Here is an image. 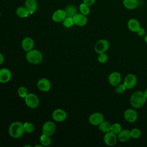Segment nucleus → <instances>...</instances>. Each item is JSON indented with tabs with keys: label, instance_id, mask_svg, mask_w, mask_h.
Listing matches in <instances>:
<instances>
[{
	"label": "nucleus",
	"instance_id": "obj_1",
	"mask_svg": "<svg viewBox=\"0 0 147 147\" xmlns=\"http://www.w3.org/2000/svg\"><path fill=\"white\" fill-rule=\"evenodd\" d=\"M146 100V99L144 92L141 91H137L131 95L130 102L133 107L135 109H140L144 105Z\"/></svg>",
	"mask_w": 147,
	"mask_h": 147
},
{
	"label": "nucleus",
	"instance_id": "obj_2",
	"mask_svg": "<svg viewBox=\"0 0 147 147\" xmlns=\"http://www.w3.org/2000/svg\"><path fill=\"white\" fill-rule=\"evenodd\" d=\"M25 132L24 124L19 121L11 123L9 127V133L14 138H19Z\"/></svg>",
	"mask_w": 147,
	"mask_h": 147
},
{
	"label": "nucleus",
	"instance_id": "obj_3",
	"mask_svg": "<svg viewBox=\"0 0 147 147\" xmlns=\"http://www.w3.org/2000/svg\"><path fill=\"white\" fill-rule=\"evenodd\" d=\"M27 61L33 64L40 63L43 59L42 53L37 49H32L27 52L26 55Z\"/></svg>",
	"mask_w": 147,
	"mask_h": 147
},
{
	"label": "nucleus",
	"instance_id": "obj_4",
	"mask_svg": "<svg viewBox=\"0 0 147 147\" xmlns=\"http://www.w3.org/2000/svg\"><path fill=\"white\" fill-rule=\"evenodd\" d=\"M24 99L26 106L31 109L36 108L39 105V98L36 95L33 93L28 94Z\"/></svg>",
	"mask_w": 147,
	"mask_h": 147
},
{
	"label": "nucleus",
	"instance_id": "obj_5",
	"mask_svg": "<svg viewBox=\"0 0 147 147\" xmlns=\"http://www.w3.org/2000/svg\"><path fill=\"white\" fill-rule=\"evenodd\" d=\"M110 44L107 40L105 39H100L98 40L95 44V51L98 54L106 52L109 48Z\"/></svg>",
	"mask_w": 147,
	"mask_h": 147
},
{
	"label": "nucleus",
	"instance_id": "obj_6",
	"mask_svg": "<svg viewBox=\"0 0 147 147\" xmlns=\"http://www.w3.org/2000/svg\"><path fill=\"white\" fill-rule=\"evenodd\" d=\"M137 82V79L136 76L133 74H129L125 78L123 84L126 89H131L135 87Z\"/></svg>",
	"mask_w": 147,
	"mask_h": 147
},
{
	"label": "nucleus",
	"instance_id": "obj_7",
	"mask_svg": "<svg viewBox=\"0 0 147 147\" xmlns=\"http://www.w3.org/2000/svg\"><path fill=\"white\" fill-rule=\"evenodd\" d=\"M56 130V125L52 121L46 122L42 126V134L47 136H52L54 134Z\"/></svg>",
	"mask_w": 147,
	"mask_h": 147
},
{
	"label": "nucleus",
	"instance_id": "obj_8",
	"mask_svg": "<svg viewBox=\"0 0 147 147\" xmlns=\"http://www.w3.org/2000/svg\"><path fill=\"white\" fill-rule=\"evenodd\" d=\"M67 113L61 109L55 110L52 113V118L53 120L56 122H63L67 118Z\"/></svg>",
	"mask_w": 147,
	"mask_h": 147
},
{
	"label": "nucleus",
	"instance_id": "obj_9",
	"mask_svg": "<svg viewBox=\"0 0 147 147\" xmlns=\"http://www.w3.org/2000/svg\"><path fill=\"white\" fill-rule=\"evenodd\" d=\"M104 142L108 146H113L116 144L117 142V137L116 134L111 131L106 133L103 137Z\"/></svg>",
	"mask_w": 147,
	"mask_h": 147
},
{
	"label": "nucleus",
	"instance_id": "obj_10",
	"mask_svg": "<svg viewBox=\"0 0 147 147\" xmlns=\"http://www.w3.org/2000/svg\"><path fill=\"white\" fill-rule=\"evenodd\" d=\"M124 118L129 122H134L138 118V114L136 110L133 109H127L124 113Z\"/></svg>",
	"mask_w": 147,
	"mask_h": 147
},
{
	"label": "nucleus",
	"instance_id": "obj_11",
	"mask_svg": "<svg viewBox=\"0 0 147 147\" xmlns=\"http://www.w3.org/2000/svg\"><path fill=\"white\" fill-rule=\"evenodd\" d=\"M88 121L92 125L97 126L104 121V117L100 113H94L90 116Z\"/></svg>",
	"mask_w": 147,
	"mask_h": 147
},
{
	"label": "nucleus",
	"instance_id": "obj_12",
	"mask_svg": "<svg viewBox=\"0 0 147 147\" xmlns=\"http://www.w3.org/2000/svg\"><path fill=\"white\" fill-rule=\"evenodd\" d=\"M38 88L44 92L48 91L51 87V84L50 81L46 78L40 79L37 84Z\"/></svg>",
	"mask_w": 147,
	"mask_h": 147
},
{
	"label": "nucleus",
	"instance_id": "obj_13",
	"mask_svg": "<svg viewBox=\"0 0 147 147\" xmlns=\"http://www.w3.org/2000/svg\"><path fill=\"white\" fill-rule=\"evenodd\" d=\"M11 78V71L6 68L0 69V83H6L10 80Z\"/></svg>",
	"mask_w": 147,
	"mask_h": 147
},
{
	"label": "nucleus",
	"instance_id": "obj_14",
	"mask_svg": "<svg viewBox=\"0 0 147 147\" xmlns=\"http://www.w3.org/2000/svg\"><path fill=\"white\" fill-rule=\"evenodd\" d=\"M109 83L113 86H116L121 83V75L118 72H111L108 78Z\"/></svg>",
	"mask_w": 147,
	"mask_h": 147
},
{
	"label": "nucleus",
	"instance_id": "obj_15",
	"mask_svg": "<svg viewBox=\"0 0 147 147\" xmlns=\"http://www.w3.org/2000/svg\"><path fill=\"white\" fill-rule=\"evenodd\" d=\"M74 24L79 26H83L87 22V18L86 16L82 13L76 14L73 17Z\"/></svg>",
	"mask_w": 147,
	"mask_h": 147
},
{
	"label": "nucleus",
	"instance_id": "obj_16",
	"mask_svg": "<svg viewBox=\"0 0 147 147\" xmlns=\"http://www.w3.org/2000/svg\"><path fill=\"white\" fill-rule=\"evenodd\" d=\"M22 48L25 52H28L33 49L34 47V41L33 40L29 37H25L23 39L21 43Z\"/></svg>",
	"mask_w": 147,
	"mask_h": 147
},
{
	"label": "nucleus",
	"instance_id": "obj_17",
	"mask_svg": "<svg viewBox=\"0 0 147 147\" xmlns=\"http://www.w3.org/2000/svg\"><path fill=\"white\" fill-rule=\"evenodd\" d=\"M25 7L30 14H33L37 9V2L36 0H26L25 2Z\"/></svg>",
	"mask_w": 147,
	"mask_h": 147
},
{
	"label": "nucleus",
	"instance_id": "obj_18",
	"mask_svg": "<svg viewBox=\"0 0 147 147\" xmlns=\"http://www.w3.org/2000/svg\"><path fill=\"white\" fill-rule=\"evenodd\" d=\"M66 17L67 16L65 10L59 9L53 13L52 15V19L55 22H60L63 21Z\"/></svg>",
	"mask_w": 147,
	"mask_h": 147
},
{
	"label": "nucleus",
	"instance_id": "obj_19",
	"mask_svg": "<svg viewBox=\"0 0 147 147\" xmlns=\"http://www.w3.org/2000/svg\"><path fill=\"white\" fill-rule=\"evenodd\" d=\"M131 137L130 130L128 129L121 130V131L118 134L117 138L121 142H127Z\"/></svg>",
	"mask_w": 147,
	"mask_h": 147
},
{
	"label": "nucleus",
	"instance_id": "obj_20",
	"mask_svg": "<svg viewBox=\"0 0 147 147\" xmlns=\"http://www.w3.org/2000/svg\"><path fill=\"white\" fill-rule=\"evenodd\" d=\"M127 25L128 29L133 32H137L141 27L139 21L135 18L130 19L127 22Z\"/></svg>",
	"mask_w": 147,
	"mask_h": 147
},
{
	"label": "nucleus",
	"instance_id": "obj_21",
	"mask_svg": "<svg viewBox=\"0 0 147 147\" xmlns=\"http://www.w3.org/2000/svg\"><path fill=\"white\" fill-rule=\"evenodd\" d=\"M122 3L127 9L133 10L138 6V0H123Z\"/></svg>",
	"mask_w": 147,
	"mask_h": 147
},
{
	"label": "nucleus",
	"instance_id": "obj_22",
	"mask_svg": "<svg viewBox=\"0 0 147 147\" xmlns=\"http://www.w3.org/2000/svg\"><path fill=\"white\" fill-rule=\"evenodd\" d=\"M16 14L19 17L26 18V17H28L30 14L25 7L20 6L17 9Z\"/></svg>",
	"mask_w": 147,
	"mask_h": 147
},
{
	"label": "nucleus",
	"instance_id": "obj_23",
	"mask_svg": "<svg viewBox=\"0 0 147 147\" xmlns=\"http://www.w3.org/2000/svg\"><path fill=\"white\" fill-rule=\"evenodd\" d=\"M98 126H99V130L101 131L106 133L110 131L111 125L108 121H103Z\"/></svg>",
	"mask_w": 147,
	"mask_h": 147
},
{
	"label": "nucleus",
	"instance_id": "obj_24",
	"mask_svg": "<svg viewBox=\"0 0 147 147\" xmlns=\"http://www.w3.org/2000/svg\"><path fill=\"white\" fill-rule=\"evenodd\" d=\"M65 12L66 13L67 17H72V18H73L74 16L76 14H77L76 13V8L74 5L68 6L65 10Z\"/></svg>",
	"mask_w": 147,
	"mask_h": 147
},
{
	"label": "nucleus",
	"instance_id": "obj_25",
	"mask_svg": "<svg viewBox=\"0 0 147 147\" xmlns=\"http://www.w3.org/2000/svg\"><path fill=\"white\" fill-rule=\"evenodd\" d=\"M40 140L41 144L43 146H49L51 144V142H52V140H51V138L50 136L44 134H42L40 136Z\"/></svg>",
	"mask_w": 147,
	"mask_h": 147
},
{
	"label": "nucleus",
	"instance_id": "obj_26",
	"mask_svg": "<svg viewBox=\"0 0 147 147\" xmlns=\"http://www.w3.org/2000/svg\"><path fill=\"white\" fill-rule=\"evenodd\" d=\"M24 124V127L25 131L27 133H32L34 130V126L31 122H25Z\"/></svg>",
	"mask_w": 147,
	"mask_h": 147
},
{
	"label": "nucleus",
	"instance_id": "obj_27",
	"mask_svg": "<svg viewBox=\"0 0 147 147\" xmlns=\"http://www.w3.org/2000/svg\"><path fill=\"white\" fill-rule=\"evenodd\" d=\"M79 9H80V13L85 16L89 14V13L90 12V9L89 6L88 5H87L86 4L84 3L83 2L80 5Z\"/></svg>",
	"mask_w": 147,
	"mask_h": 147
},
{
	"label": "nucleus",
	"instance_id": "obj_28",
	"mask_svg": "<svg viewBox=\"0 0 147 147\" xmlns=\"http://www.w3.org/2000/svg\"><path fill=\"white\" fill-rule=\"evenodd\" d=\"M18 94L21 98H25L28 94V89L25 86H20L18 88Z\"/></svg>",
	"mask_w": 147,
	"mask_h": 147
},
{
	"label": "nucleus",
	"instance_id": "obj_29",
	"mask_svg": "<svg viewBox=\"0 0 147 147\" xmlns=\"http://www.w3.org/2000/svg\"><path fill=\"white\" fill-rule=\"evenodd\" d=\"M122 130L121 125L118 123H114L111 125L110 131L115 134H118Z\"/></svg>",
	"mask_w": 147,
	"mask_h": 147
},
{
	"label": "nucleus",
	"instance_id": "obj_30",
	"mask_svg": "<svg viewBox=\"0 0 147 147\" xmlns=\"http://www.w3.org/2000/svg\"><path fill=\"white\" fill-rule=\"evenodd\" d=\"M63 25L65 28H71L74 24L73 18L66 17L63 21Z\"/></svg>",
	"mask_w": 147,
	"mask_h": 147
},
{
	"label": "nucleus",
	"instance_id": "obj_31",
	"mask_svg": "<svg viewBox=\"0 0 147 147\" xmlns=\"http://www.w3.org/2000/svg\"><path fill=\"white\" fill-rule=\"evenodd\" d=\"M130 134L131 137H132L134 139H137L141 136V133L140 129L137 128H134L130 130Z\"/></svg>",
	"mask_w": 147,
	"mask_h": 147
},
{
	"label": "nucleus",
	"instance_id": "obj_32",
	"mask_svg": "<svg viewBox=\"0 0 147 147\" xmlns=\"http://www.w3.org/2000/svg\"><path fill=\"white\" fill-rule=\"evenodd\" d=\"M107 60L108 56L105 52L99 54L98 56V60L100 63H105L107 61Z\"/></svg>",
	"mask_w": 147,
	"mask_h": 147
},
{
	"label": "nucleus",
	"instance_id": "obj_33",
	"mask_svg": "<svg viewBox=\"0 0 147 147\" xmlns=\"http://www.w3.org/2000/svg\"><path fill=\"white\" fill-rule=\"evenodd\" d=\"M126 88L125 87V85L123 84H118L116 86H115V91L117 94H122L123 93L125 90Z\"/></svg>",
	"mask_w": 147,
	"mask_h": 147
},
{
	"label": "nucleus",
	"instance_id": "obj_34",
	"mask_svg": "<svg viewBox=\"0 0 147 147\" xmlns=\"http://www.w3.org/2000/svg\"><path fill=\"white\" fill-rule=\"evenodd\" d=\"M137 34L139 36H145L146 34V33H145V30L144 29V28H141V27H140V28H139V29L137 30Z\"/></svg>",
	"mask_w": 147,
	"mask_h": 147
},
{
	"label": "nucleus",
	"instance_id": "obj_35",
	"mask_svg": "<svg viewBox=\"0 0 147 147\" xmlns=\"http://www.w3.org/2000/svg\"><path fill=\"white\" fill-rule=\"evenodd\" d=\"M95 1L96 0H83V2L88 5V6H90L95 3Z\"/></svg>",
	"mask_w": 147,
	"mask_h": 147
},
{
	"label": "nucleus",
	"instance_id": "obj_36",
	"mask_svg": "<svg viewBox=\"0 0 147 147\" xmlns=\"http://www.w3.org/2000/svg\"><path fill=\"white\" fill-rule=\"evenodd\" d=\"M4 60H5V58H4L3 55L0 53V65L3 63Z\"/></svg>",
	"mask_w": 147,
	"mask_h": 147
},
{
	"label": "nucleus",
	"instance_id": "obj_37",
	"mask_svg": "<svg viewBox=\"0 0 147 147\" xmlns=\"http://www.w3.org/2000/svg\"><path fill=\"white\" fill-rule=\"evenodd\" d=\"M144 95H145L146 99H147V89L145 90V92H144Z\"/></svg>",
	"mask_w": 147,
	"mask_h": 147
},
{
	"label": "nucleus",
	"instance_id": "obj_38",
	"mask_svg": "<svg viewBox=\"0 0 147 147\" xmlns=\"http://www.w3.org/2000/svg\"><path fill=\"white\" fill-rule=\"evenodd\" d=\"M144 40L145 41V42L147 44V33L145 35V37H144Z\"/></svg>",
	"mask_w": 147,
	"mask_h": 147
},
{
	"label": "nucleus",
	"instance_id": "obj_39",
	"mask_svg": "<svg viewBox=\"0 0 147 147\" xmlns=\"http://www.w3.org/2000/svg\"><path fill=\"white\" fill-rule=\"evenodd\" d=\"M43 146V145L41 144V145H35V147H42Z\"/></svg>",
	"mask_w": 147,
	"mask_h": 147
},
{
	"label": "nucleus",
	"instance_id": "obj_40",
	"mask_svg": "<svg viewBox=\"0 0 147 147\" xmlns=\"http://www.w3.org/2000/svg\"><path fill=\"white\" fill-rule=\"evenodd\" d=\"M26 146H29V147H31V146L30 145H25V146H24V147H26Z\"/></svg>",
	"mask_w": 147,
	"mask_h": 147
},
{
	"label": "nucleus",
	"instance_id": "obj_41",
	"mask_svg": "<svg viewBox=\"0 0 147 147\" xmlns=\"http://www.w3.org/2000/svg\"><path fill=\"white\" fill-rule=\"evenodd\" d=\"M0 17H1V13H0Z\"/></svg>",
	"mask_w": 147,
	"mask_h": 147
}]
</instances>
